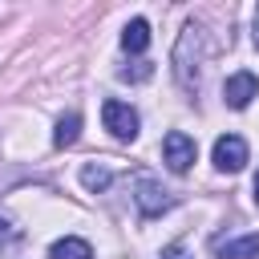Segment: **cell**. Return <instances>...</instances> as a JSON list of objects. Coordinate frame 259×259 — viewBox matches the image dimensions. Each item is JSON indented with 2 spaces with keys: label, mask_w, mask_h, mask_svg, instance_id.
I'll return each instance as SVG.
<instances>
[{
  "label": "cell",
  "mask_w": 259,
  "mask_h": 259,
  "mask_svg": "<svg viewBox=\"0 0 259 259\" xmlns=\"http://www.w3.org/2000/svg\"><path fill=\"white\" fill-rule=\"evenodd\" d=\"M109 182H113V170L109 166H81V186L85 190H93V194H101V190H109Z\"/></svg>",
  "instance_id": "cell-11"
},
{
  "label": "cell",
  "mask_w": 259,
  "mask_h": 259,
  "mask_svg": "<svg viewBox=\"0 0 259 259\" xmlns=\"http://www.w3.org/2000/svg\"><path fill=\"white\" fill-rule=\"evenodd\" d=\"M101 121H105V130H109L117 142H134V138H138V125H142L138 109H134L130 101H117V97L101 101Z\"/></svg>",
  "instance_id": "cell-2"
},
{
  "label": "cell",
  "mask_w": 259,
  "mask_h": 259,
  "mask_svg": "<svg viewBox=\"0 0 259 259\" xmlns=\"http://www.w3.org/2000/svg\"><path fill=\"white\" fill-rule=\"evenodd\" d=\"M158 259H190V251H186V243L182 239H174V243H166L162 247V255Z\"/></svg>",
  "instance_id": "cell-14"
},
{
  "label": "cell",
  "mask_w": 259,
  "mask_h": 259,
  "mask_svg": "<svg viewBox=\"0 0 259 259\" xmlns=\"http://www.w3.org/2000/svg\"><path fill=\"white\" fill-rule=\"evenodd\" d=\"M16 239H20V227H16V219H12L8 210H0V255H4V251H8Z\"/></svg>",
  "instance_id": "cell-12"
},
{
  "label": "cell",
  "mask_w": 259,
  "mask_h": 259,
  "mask_svg": "<svg viewBox=\"0 0 259 259\" xmlns=\"http://www.w3.org/2000/svg\"><path fill=\"white\" fill-rule=\"evenodd\" d=\"M255 49H259V8H255Z\"/></svg>",
  "instance_id": "cell-15"
},
{
  "label": "cell",
  "mask_w": 259,
  "mask_h": 259,
  "mask_svg": "<svg viewBox=\"0 0 259 259\" xmlns=\"http://www.w3.org/2000/svg\"><path fill=\"white\" fill-rule=\"evenodd\" d=\"M255 97H259V77H255V73L239 69V73H231V77L223 81V101H227L231 109H247Z\"/></svg>",
  "instance_id": "cell-6"
},
{
  "label": "cell",
  "mask_w": 259,
  "mask_h": 259,
  "mask_svg": "<svg viewBox=\"0 0 259 259\" xmlns=\"http://www.w3.org/2000/svg\"><path fill=\"white\" fill-rule=\"evenodd\" d=\"M219 259H259V231L235 235V239H219L214 243Z\"/></svg>",
  "instance_id": "cell-7"
},
{
  "label": "cell",
  "mask_w": 259,
  "mask_h": 259,
  "mask_svg": "<svg viewBox=\"0 0 259 259\" xmlns=\"http://www.w3.org/2000/svg\"><path fill=\"white\" fill-rule=\"evenodd\" d=\"M49 259H93V247L85 239H77V235H65V239H57L49 247Z\"/></svg>",
  "instance_id": "cell-9"
},
{
  "label": "cell",
  "mask_w": 259,
  "mask_h": 259,
  "mask_svg": "<svg viewBox=\"0 0 259 259\" xmlns=\"http://www.w3.org/2000/svg\"><path fill=\"white\" fill-rule=\"evenodd\" d=\"M117 77H121V81H150V77H154V65H150V61H134V65L117 69Z\"/></svg>",
  "instance_id": "cell-13"
},
{
  "label": "cell",
  "mask_w": 259,
  "mask_h": 259,
  "mask_svg": "<svg viewBox=\"0 0 259 259\" xmlns=\"http://www.w3.org/2000/svg\"><path fill=\"white\" fill-rule=\"evenodd\" d=\"M77 134H81V113H73V109H69V113L57 121V130H53V146H57V150H65V146H73V142H77Z\"/></svg>",
  "instance_id": "cell-10"
},
{
  "label": "cell",
  "mask_w": 259,
  "mask_h": 259,
  "mask_svg": "<svg viewBox=\"0 0 259 259\" xmlns=\"http://www.w3.org/2000/svg\"><path fill=\"white\" fill-rule=\"evenodd\" d=\"M210 162H214L223 174H239V170L247 166V142H243L239 134H223V138H214Z\"/></svg>",
  "instance_id": "cell-5"
},
{
  "label": "cell",
  "mask_w": 259,
  "mask_h": 259,
  "mask_svg": "<svg viewBox=\"0 0 259 259\" xmlns=\"http://www.w3.org/2000/svg\"><path fill=\"white\" fill-rule=\"evenodd\" d=\"M210 53H214L210 28H206L202 20H186L182 32H178V40H174V57H170L174 81H178L186 93H198V85H202V65L210 61Z\"/></svg>",
  "instance_id": "cell-1"
},
{
  "label": "cell",
  "mask_w": 259,
  "mask_h": 259,
  "mask_svg": "<svg viewBox=\"0 0 259 259\" xmlns=\"http://www.w3.org/2000/svg\"><path fill=\"white\" fill-rule=\"evenodd\" d=\"M121 49H125V53H146V49H150V20L134 16V20L121 28Z\"/></svg>",
  "instance_id": "cell-8"
},
{
  "label": "cell",
  "mask_w": 259,
  "mask_h": 259,
  "mask_svg": "<svg viewBox=\"0 0 259 259\" xmlns=\"http://www.w3.org/2000/svg\"><path fill=\"white\" fill-rule=\"evenodd\" d=\"M194 158H198V146H194V138H190V134L170 130V134L162 138V162H166V170L186 174V170L194 166Z\"/></svg>",
  "instance_id": "cell-3"
},
{
  "label": "cell",
  "mask_w": 259,
  "mask_h": 259,
  "mask_svg": "<svg viewBox=\"0 0 259 259\" xmlns=\"http://www.w3.org/2000/svg\"><path fill=\"white\" fill-rule=\"evenodd\" d=\"M134 202H138V214L142 219H158V214H166L178 198L162 186V182H154V178H138V190H134Z\"/></svg>",
  "instance_id": "cell-4"
},
{
  "label": "cell",
  "mask_w": 259,
  "mask_h": 259,
  "mask_svg": "<svg viewBox=\"0 0 259 259\" xmlns=\"http://www.w3.org/2000/svg\"><path fill=\"white\" fill-rule=\"evenodd\" d=\"M255 202H259V174H255Z\"/></svg>",
  "instance_id": "cell-16"
}]
</instances>
